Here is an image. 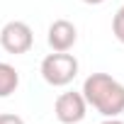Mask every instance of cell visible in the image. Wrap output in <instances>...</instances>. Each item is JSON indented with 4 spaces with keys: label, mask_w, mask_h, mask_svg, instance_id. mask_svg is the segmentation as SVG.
<instances>
[{
    "label": "cell",
    "mask_w": 124,
    "mask_h": 124,
    "mask_svg": "<svg viewBox=\"0 0 124 124\" xmlns=\"http://www.w3.org/2000/svg\"><path fill=\"white\" fill-rule=\"evenodd\" d=\"M0 46H3L8 54H27L34 46V32L27 22L22 20H12L8 22L3 29H0Z\"/></svg>",
    "instance_id": "3"
},
{
    "label": "cell",
    "mask_w": 124,
    "mask_h": 124,
    "mask_svg": "<svg viewBox=\"0 0 124 124\" xmlns=\"http://www.w3.org/2000/svg\"><path fill=\"white\" fill-rule=\"evenodd\" d=\"M20 85V73L15 66L5 63V61H0V100L3 97H10Z\"/></svg>",
    "instance_id": "6"
},
{
    "label": "cell",
    "mask_w": 124,
    "mask_h": 124,
    "mask_svg": "<svg viewBox=\"0 0 124 124\" xmlns=\"http://www.w3.org/2000/svg\"><path fill=\"white\" fill-rule=\"evenodd\" d=\"M0 124H24V119H22L20 114H10V112H5V114H0Z\"/></svg>",
    "instance_id": "8"
},
{
    "label": "cell",
    "mask_w": 124,
    "mask_h": 124,
    "mask_svg": "<svg viewBox=\"0 0 124 124\" xmlns=\"http://www.w3.org/2000/svg\"><path fill=\"white\" fill-rule=\"evenodd\" d=\"M80 93L88 107L97 109L102 117H119L124 112V83L109 73H90L83 80Z\"/></svg>",
    "instance_id": "1"
},
{
    "label": "cell",
    "mask_w": 124,
    "mask_h": 124,
    "mask_svg": "<svg viewBox=\"0 0 124 124\" xmlns=\"http://www.w3.org/2000/svg\"><path fill=\"white\" fill-rule=\"evenodd\" d=\"M100 124H124L119 117H105V122H100Z\"/></svg>",
    "instance_id": "9"
},
{
    "label": "cell",
    "mask_w": 124,
    "mask_h": 124,
    "mask_svg": "<svg viewBox=\"0 0 124 124\" xmlns=\"http://www.w3.org/2000/svg\"><path fill=\"white\" fill-rule=\"evenodd\" d=\"M78 58L68 51H51L49 56L41 58L39 73L51 88H66L76 80L78 76Z\"/></svg>",
    "instance_id": "2"
},
{
    "label": "cell",
    "mask_w": 124,
    "mask_h": 124,
    "mask_svg": "<svg viewBox=\"0 0 124 124\" xmlns=\"http://www.w3.org/2000/svg\"><path fill=\"white\" fill-rule=\"evenodd\" d=\"M54 114L61 124H80L88 114V102L83 97V93H61L54 102Z\"/></svg>",
    "instance_id": "4"
},
{
    "label": "cell",
    "mask_w": 124,
    "mask_h": 124,
    "mask_svg": "<svg viewBox=\"0 0 124 124\" xmlns=\"http://www.w3.org/2000/svg\"><path fill=\"white\" fill-rule=\"evenodd\" d=\"M46 41L51 51H71L78 41V29L68 20H54L46 32Z\"/></svg>",
    "instance_id": "5"
},
{
    "label": "cell",
    "mask_w": 124,
    "mask_h": 124,
    "mask_svg": "<svg viewBox=\"0 0 124 124\" xmlns=\"http://www.w3.org/2000/svg\"><path fill=\"white\" fill-rule=\"evenodd\" d=\"M112 34H114V39L119 41V44H124V5L114 12V17H112Z\"/></svg>",
    "instance_id": "7"
},
{
    "label": "cell",
    "mask_w": 124,
    "mask_h": 124,
    "mask_svg": "<svg viewBox=\"0 0 124 124\" xmlns=\"http://www.w3.org/2000/svg\"><path fill=\"white\" fill-rule=\"evenodd\" d=\"M80 3H85V5H102L105 0H80Z\"/></svg>",
    "instance_id": "10"
}]
</instances>
